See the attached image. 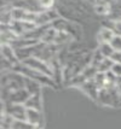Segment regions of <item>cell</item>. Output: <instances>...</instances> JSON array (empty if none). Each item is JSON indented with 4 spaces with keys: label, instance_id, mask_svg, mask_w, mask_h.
<instances>
[{
    "label": "cell",
    "instance_id": "1",
    "mask_svg": "<svg viewBox=\"0 0 121 129\" xmlns=\"http://www.w3.org/2000/svg\"><path fill=\"white\" fill-rule=\"evenodd\" d=\"M12 70L19 73L21 75H23L24 77H28V79L38 81V82L41 83L42 86H47V87H52V88H57V86H58L51 76H47L45 74L39 73V71H36V70L32 69V68L27 67V65L23 64V63H18L17 65L13 67Z\"/></svg>",
    "mask_w": 121,
    "mask_h": 129
},
{
    "label": "cell",
    "instance_id": "2",
    "mask_svg": "<svg viewBox=\"0 0 121 129\" xmlns=\"http://www.w3.org/2000/svg\"><path fill=\"white\" fill-rule=\"evenodd\" d=\"M119 99H120V90L117 89L116 86H113L99 90L97 103L105 106L119 107Z\"/></svg>",
    "mask_w": 121,
    "mask_h": 129
},
{
    "label": "cell",
    "instance_id": "3",
    "mask_svg": "<svg viewBox=\"0 0 121 129\" xmlns=\"http://www.w3.org/2000/svg\"><path fill=\"white\" fill-rule=\"evenodd\" d=\"M1 113H6L17 121H27V107L24 104H6L1 101Z\"/></svg>",
    "mask_w": 121,
    "mask_h": 129
},
{
    "label": "cell",
    "instance_id": "4",
    "mask_svg": "<svg viewBox=\"0 0 121 129\" xmlns=\"http://www.w3.org/2000/svg\"><path fill=\"white\" fill-rule=\"evenodd\" d=\"M29 96L30 94L28 90L26 88H22L5 95H1V99H3V103H6V104H24L29 99Z\"/></svg>",
    "mask_w": 121,
    "mask_h": 129
},
{
    "label": "cell",
    "instance_id": "5",
    "mask_svg": "<svg viewBox=\"0 0 121 129\" xmlns=\"http://www.w3.org/2000/svg\"><path fill=\"white\" fill-rule=\"evenodd\" d=\"M23 64H26L27 67L32 68V69H34L36 71H39V73H42L47 75V76H51L53 75L52 73V68L50 64H47L45 63L44 60H41V59H38V58H34V57H32V58H28V59H26L24 62H22Z\"/></svg>",
    "mask_w": 121,
    "mask_h": 129
},
{
    "label": "cell",
    "instance_id": "6",
    "mask_svg": "<svg viewBox=\"0 0 121 129\" xmlns=\"http://www.w3.org/2000/svg\"><path fill=\"white\" fill-rule=\"evenodd\" d=\"M79 88H80L84 93H86L87 95L90 96L92 100L97 101L98 93H99V87L97 86V83H96L94 79L88 80V81H86V82H84V83L81 84Z\"/></svg>",
    "mask_w": 121,
    "mask_h": 129
},
{
    "label": "cell",
    "instance_id": "7",
    "mask_svg": "<svg viewBox=\"0 0 121 129\" xmlns=\"http://www.w3.org/2000/svg\"><path fill=\"white\" fill-rule=\"evenodd\" d=\"M1 57L7 59L9 62H11L12 64H13V67L17 65L18 63H21L18 60L17 56H16L15 50H13L11 47V45H9V44H1Z\"/></svg>",
    "mask_w": 121,
    "mask_h": 129
},
{
    "label": "cell",
    "instance_id": "8",
    "mask_svg": "<svg viewBox=\"0 0 121 129\" xmlns=\"http://www.w3.org/2000/svg\"><path fill=\"white\" fill-rule=\"evenodd\" d=\"M27 122L35 125L36 128H41V123H42V113H41V111L28 109L27 110Z\"/></svg>",
    "mask_w": 121,
    "mask_h": 129
},
{
    "label": "cell",
    "instance_id": "9",
    "mask_svg": "<svg viewBox=\"0 0 121 129\" xmlns=\"http://www.w3.org/2000/svg\"><path fill=\"white\" fill-rule=\"evenodd\" d=\"M41 87H42V84L39 83L38 81L26 77L24 88L28 90L30 95H34V94H41Z\"/></svg>",
    "mask_w": 121,
    "mask_h": 129
},
{
    "label": "cell",
    "instance_id": "10",
    "mask_svg": "<svg viewBox=\"0 0 121 129\" xmlns=\"http://www.w3.org/2000/svg\"><path fill=\"white\" fill-rule=\"evenodd\" d=\"M24 106L27 107V109H32V110L41 111V94L30 95L28 100L24 103Z\"/></svg>",
    "mask_w": 121,
    "mask_h": 129
},
{
    "label": "cell",
    "instance_id": "11",
    "mask_svg": "<svg viewBox=\"0 0 121 129\" xmlns=\"http://www.w3.org/2000/svg\"><path fill=\"white\" fill-rule=\"evenodd\" d=\"M114 36H115V33L113 31V29L102 28L101 30H99V33H98V41H99V44L110 42Z\"/></svg>",
    "mask_w": 121,
    "mask_h": 129
},
{
    "label": "cell",
    "instance_id": "12",
    "mask_svg": "<svg viewBox=\"0 0 121 129\" xmlns=\"http://www.w3.org/2000/svg\"><path fill=\"white\" fill-rule=\"evenodd\" d=\"M98 51L103 54V57L105 58H111V56L115 53V50L111 47L109 42H104V44H99V47H98Z\"/></svg>",
    "mask_w": 121,
    "mask_h": 129
},
{
    "label": "cell",
    "instance_id": "13",
    "mask_svg": "<svg viewBox=\"0 0 121 129\" xmlns=\"http://www.w3.org/2000/svg\"><path fill=\"white\" fill-rule=\"evenodd\" d=\"M114 65V62L111 60V58H104V60L98 67V73H103V74H107L109 73L111 70V68Z\"/></svg>",
    "mask_w": 121,
    "mask_h": 129
},
{
    "label": "cell",
    "instance_id": "14",
    "mask_svg": "<svg viewBox=\"0 0 121 129\" xmlns=\"http://www.w3.org/2000/svg\"><path fill=\"white\" fill-rule=\"evenodd\" d=\"M11 129H36V127L30 124L27 121H17V119H15L12 122Z\"/></svg>",
    "mask_w": 121,
    "mask_h": 129
},
{
    "label": "cell",
    "instance_id": "15",
    "mask_svg": "<svg viewBox=\"0 0 121 129\" xmlns=\"http://www.w3.org/2000/svg\"><path fill=\"white\" fill-rule=\"evenodd\" d=\"M109 44L116 52H121V35H115Z\"/></svg>",
    "mask_w": 121,
    "mask_h": 129
},
{
    "label": "cell",
    "instance_id": "16",
    "mask_svg": "<svg viewBox=\"0 0 121 129\" xmlns=\"http://www.w3.org/2000/svg\"><path fill=\"white\" fill-rule=\"evenodd\" d=\"M110 29H113V31L115 33V35H121V19L114 22L113 28H110Z\"/></svg>",
    "mask_w": 121,
    "mask_h": 129
},
{
    "label": "cell",
    "instance_id": "17",
    "mask_svg": "<svg viewBox=\"0 0 121 129\" xmlns=\"http://www.w3.org/2000/svg\"><path fill=\"white\" fill-rule=\"evenodd\" d=\"M110 71L114 74L115 76L121 77V64H116V63H114V65H113V68H111Z\"/></svg>",
    "mask_w": 121,
    "mask_h": 129
},
{
    "label": "cell",
    "instance_id": "18",
    "mask_svg": "<svg viewBox=\"0 0 121 129\" xmlns=\"http://www.w3.org/2000/svg\"><path fill=\"white\" fill-rule=\"evenodd\" d=\"M111 60L114 63H116V64H121V52H116L111 56Z\"/></svg>",
    "mask_w": 121,
    "mask_h": 129
},
{
    "label": "cell",
    "instance_id": "19",
    "mask_svg": "<svg viewBox=\"0 0 121 129\" xmlns=\"http://www.w3.org/2000/svg\"><path fill=\"white\" fill-rule=\"evenodd\" d=\"M96 12L97 13H101V15H105V13H108V10L104 7V6H96Z\"/></svg>",
    "mask_w": 121,
    "mask_h": 129
},
{
    "label": "cell",
    "instance_id": "20",
    "mask_svg": "<svg viewBox=\"0 0 121 129\" xmlns=\"http://www.w3.org/2000/svg\"><path fill=\"white\" fill-rule=\"evenodd\" d=\"M116 87L121 92V77H117V80H116Z\"/></svg>",
    "mask_w": 121,
    "mask_h": 129
},
{
    "label": "cell",
    "instance_id": "21",
    "mask_svg": "<svg viewBox=\"0 0 121 129\" xmlns=\"http://www.w3.org/2000/svg\"><path fill=\"white\" fill-rule=\"evenodd\" d=\"M36 129H41V128H36Z\"/></svg>",
    "mask_w": 121,
    "mask_h": 129
}]
</instances>
